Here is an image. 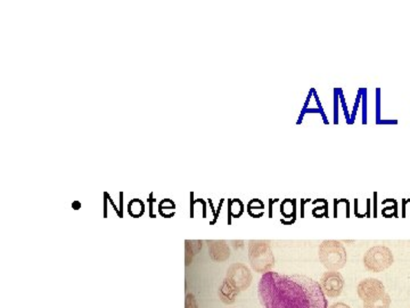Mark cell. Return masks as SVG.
<instances>
[{
	"mask_svg": "<svg viewBox=\"0 0 410 308\" xmlns=\"http://www.w3.org/2000/svg\"><path fill=\"white\" fill-rule=\"evenodd\" d=\"M257 296L264 308H328L319 282L306 275L264 273Z\"/></svg>",
	"mask_w": 410,
	"mask_h": 308,
	"instance_id": "1",
	"label": "cell"
},
{
	"mask_svg": "<svg viewBox=\"0 0 410 308\" xmlns=\"http://www.w3.org/2000/svg\"><path fill=\"white\" fill-rule=\"evenodd\" d=\"M248 259L254 271L262 274L271 271L275 266L273 249L267 241H250Z\"/></svg>",
	"mask_w": 410,
	"mask_h": 308,
	"instance_id": "2",
	"label": "cell"
},
{
	"mask_svg": "<svg viewBox=\"0 0 410 308\" xmlns=\"http://www.w3.org/2000/svg\"><path fill=\"white\" fill-rule=\"evenodd\" d=\"M319 260L328 271H340L346 264V250L342 242L337 240H325L319 246Z\"/></svg>",
	"mask_w": 410,
	"mask_h": 308,
	"instance_id": "3",
	"label": "cell"
},
{
	"mask_svg": "<svg viewBox=\"0 0 410 308\" xmlns=\"http://www.w3.org/2000/svg\"><path fill=\"white\" fill-rule=\"evenodd\" d=\"M395 257L388 246H373L365 253L364 265L368 271L380 273L392 266Z\"/></svg>",
	"mask_w": 410,
	"mask_h": 308,
	"instance_id": "4",
	"label": "cell"
},
{
	"mask_svg": "<svg viewBox=\"0 0 410 308\" xmlns=\"http://www.w3.org/2000/svg\"><path fill=\"white\" fill-rule=\"evenodd\" d=\"M226 279L239 293H241L251 286L253 276L248 266L241 262H236L228 268Z\"/></svg>",
	"mask_w": 410,
	"mask_h": 308,
	"instance_id": "5",
	"label": "cell"
},
{
	"mask_svg": "<svg viewBox=\"0 0 410 308\" xmlns=\"http://www.w3.org/2000/svg\"><path fill=\"white\" fill-rule=\"evenodd\" d=\"M319 286L322 288L325 296L330 297V298H337L343 293V290L346 287V282L339 272L328 271L325 272L320 277Z\"/></svg>",
	"mask_w": 410,
	"mask_h": 308,
	"instance_id": "6",
	"label": "cell"
},
{
	"mask_svg": "<svg viewBox=\"0 0 410 308\" xmlns=\"http://www.w3.org/2000/svg\"><path fill=\"white\" fill-rule=\"evenodd\" d=\"M357 293L362 302H369L386 293V287L377 279H365L358 284Z\"/></svg>",
	"mask_w": 410,
	"mask_h": 308,
	"instance_id": "7",
	"label": "cell"
},
{
	"mask_svg": "<svg viewBox=\"0 0 410 308\" xmlns=\"http://www.w3.org/2000/svg\"><path fill=\"white\" fill-rule=\"evenodd\" d=\"M208 251L213 262H222L228 260L230 250L228 244L222 240L208 241Z\"/></svg>",
	"mask_w": 410,
	"mask_h": 308,
	"instance_id": "8",
	"label": "cell"
},
{
	"mask_svg": "<svg viewBox=\"0 0 410 308\" xmlns=\"http://www.w3.org/2000/svg\"><path fill=\"white\" fill-rule=\"evenodd\" d=\"M219 298L226 305H232L239 296V291L230 284L229 281L225 279L219 288Z\"/></svg>",
	"mask_w": 410,
	"mask_h": 308,
	"instance_id": "9",
	"label": "cell"
},
{
	"mask_svg": "<svg viewBox=\"0 0 410 308\" xmlns=\"http://www.w3.org/2000/svg\"><path fill=\"white\" fill-rule=\"evenodd\" d=\"M391 302V297L386 293L373 300L364 302V308H390Z\"/></svg>",
	"mask_w": 410,
	"mask_h": 308,
	"instance_id": "10",
	"label": "cell"
},
{
	"mask_svg": "<svg viewBox=\"0 0 410 308\" xmlns=\"http://www.w3.org/2000/svg\"><path fill=\"white\" fill-rule=\"evenodd\" d=\"M144 204H143L141 200H137V199H135V200H132V202L129 204L128 211L130 215L134 216V214H135V210H137L138 217H139V216L144 214Z\"/></svg>",
	"mask_w": 410,
	"mask_h": 308,
	"instance_id": "11",
	"label": "cell"
},
{
	"mask_svg": "<svg viewBox=\"0 0 410 308\" xmlns=\"http://www.w3.org/2000/svg\"><path fill=\"white\" fill-rule=\"evenodd\" d=\"M185 308H199L193 293H188L187 295L186 300H185Z\"/></svg>",
	"mask_w": 410,
	"mask_h": 308,
	"instance_id": "12",
	"label": "cell"
},
{
	"mask_svg": "<svg viewBox=\"0 0 410 308\" xmlns=\"http://www.w3.org/2000/svg\"><path fill=\"white\" fill-rule=\"evenodd\" d=\"M328 308H351L349 305H346V302H334L333 305L328 306Z\"/></svg>",
	"mask_w": 410,
	"mask_h": 308,
	"instance_id": "13",
	"label": "cell"
}]
</instances>
